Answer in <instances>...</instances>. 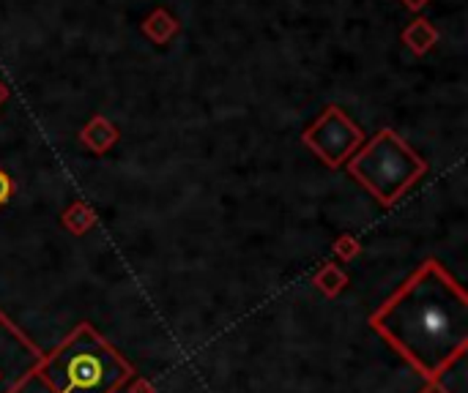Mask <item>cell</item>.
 I'll return each instance as SVG.
<instances>
[{"mask_svg": "<svg viewBox=\"0 0 468 393\" xmlns=\"http://www.w3.org/2000/svg\"><path fill=\"white\" fill-rule=\"evenodd\" d=\"M370 322L422 377L439 380L465 352L468 298L439 259H427Z\"/></svg>", "mask_w": 468, "mask_h": 393, "instance_id": "6da1fadb", "label": "cell"}, {"mask_svg": "<svg viewBox=\"0 0 468 393\" xmlns=\"http://www.w3.org/2000/svg\"><path fill=\"white\" fill-rule=\"evenodd\" d=\"M52 393H115L132 366L90 325L74 328L36 372Z\"/></svg>", "mask_w": 468, "mask_h": 393, "instance_id": "7a4b0ae2", "label": "cell"}, {"mask_svg": "<svg viewBox=\"0 0 468 393\" xmlns=\"http://www.w3.org/2000/svg\"><path fill=\"white\" fill-rule=\"evenodd\" d=\"M348 173L381 205H394L427 173V164L392 128H384L348 158Z\"/></svg>", "mask_w": 468, "mask_h": 393, "instance_id": "3957f363", "label": "cell"}, {"mask_svg": "<svg viewBox=\"0 0 468 393\" xmlns=\"http://www.w3.org/2000/svg\"><path fill=\"white\" fill-rule=\"evenodd\" d=\"M304 145L329 167L346 164L364 143V131L339 107H326L324 115L304 131Z\"/></svg>", "mask_w": 468, "mask_h": 393, "instance_id": "277c9868", "label": "cell"}, {"mask_svg": "<svg viewBox=\"0 0 468 393\" xmlns=\"http://www.w3.org/2000/svg\"><path fill=\"white\" fill-rule=\"evenodd\" d=\"M42 350L0 312V393H20L22 385L36 377Z\"/></svg>", "mask_w": 468, "mask_h": 393, "instance_id": "5b68a950", "label": "cell"}, {"mask_svg": "<svg viewBox=\"0 0 468 393\" xmlns=\"http://www.w3.org/2000/svg\"><path fill=\"white\" fill-rule=\"evenodd\" d=\"M439 39H441L439 27H435L427 17H414L400 33L402 47L409 50L411 55H417V58H425L435 44H439Z\"/></svg>", "mask_w": 468, "mask_h": 393, "instance_id": "8992f818", "label": "cell"}, {"mask_svg": "<svg viewBox=\"0 0 468 393\" xmlns=\"http://www.w3.org/2000/svg\"><path fill=\"white\" fill-rule=\"evenodd\" d=\"M140 30H143V36L153 44H170L181 33V22L165 6H160L140 22Z\"/></svg>", "mask_w": 468, "mask_h": 393, "instance_id": "52a82bcc", "label": "cell"}, {"mask_svg": "<svg viewBox=\"0 0 468 393\" xmlns=\"http://www.w3.org/2000/svg\"><path fill=\"white\" fill-rule=\"evenodd\" d=\"M115 140H118V128H115L107 118H102V115L90 118L88 126L82 128V145L90 148L93 153L110 150V148L115 145Z\"/></svg>", "mask_w": 468, "mask_h": 393, "instance_id": "ba28073f", "label": "cell"}, {"mask_svg": "<svg viewBox=\"0 0 468 393\" xmlns=\"http://www.w3.org/2000/svg\"><path fill=\"white\" fill-rule=\"evenodd\" d=\"M64 221H66L69 229H74V233H82V229H88V227L93 224V216H90V211H88L82 203H77L74 208L66 211Z\"/></svg>", "mask_w": 468, "mask_h": 393, "instance_id": "9c48e42d", "label": "cell"}, {"mask_svg": "<svg viewBox=\"0 0 468 393\" xmlns=\"http://www.w3.org/2000/svg\"><path fill=\"white\" fill-rule=\"evenodd\" d=\"M12 194H14V181L9 178L6 170H0V205H6L12 200Z\"/></svg>", "mask_w": 468, "mask_h": 393, "instance_id": "30bf717a", "label": "cell"}, {"mask_svg": "<svg viewBox=\"0 0 468 393\" xmlns=\"http://www.w3.org/2000/svg\"><path fill=\"white\" fill-rule=\"evenodd\" d=\"M400 4L409 9V12H414V14H419L427 4H433V0H400Z\"/></svg>", "mask_w": 468, "mask_h": 393, "instance_id": "8fae6325", "label": "cell"}, {"mask_svg": "<svg viewBox=\"0 0 468 393\" xmlns=\"http://www.w3.org/2000/svg\"><path fill=\"white\" fill-rule=\"evenodd\" d=\"M6 98H9V88H6L4 82H0V104H4V102H6Z\"/></svg>", "mask_w": 468, "mask_h": 393, "instance_id": "7c38bea8", "label": "cell"}]
</instances>
